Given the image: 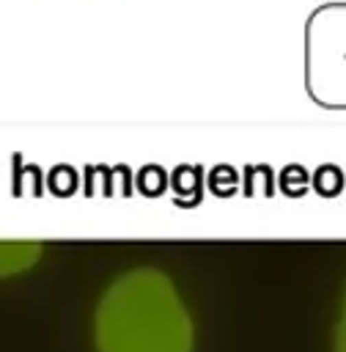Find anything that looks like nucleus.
Segmentation results:
<instances>
[{
	"instance_id": "3",
	"label": "nucleus",
	"mask_w": 346,
	"mask_h": 352,
	"mask_svg": "<svg viewBox=\"0 0 346 352\" xmlns=\"http://www.w3.org/2000/svg\"><path fill=\"white\" fill-rule=\"evenodd\" d=\"M41 256V242L36 239H0V275L25 272Z\"/></svg>"
},
{
	"instance_id": "2",
	"label": "nucleus",
	"mask_w": 346,
	"mask_h": 352,
	"mask_svg": "<svg viewBox=\"0 0 346 352\" xmlns=\"http://www.w3.org/2000/svg\"><path fill=\"white\" fill-rule=\"evenodd\" d=\"M319 14L327 16V25H332V30L324 28L321 22H313L316 25L313 33H319L324 38H332V47L313 44L316 47L313 60H330L332 58V66L321 69V72H313L310 85H313V94L321 104L346 107V6L321 8Z\"/></svg>"
},
{
	"instance_id": "1",
	"label": "nucleus",
	"mask_w": 346,
	"mask_h": 352,
	"mask_svg": "<svg viewBox=\"0 0 346 352\" xmlns=\"http://www.w3.org/2000/svg\"><path fill=\"white\" fill-rule=\"evenodd\" d=\"M93 341L96 352H192L195 327L168 275L132 270L102 294Z\"/></svg>"
},
{
	"instance_id": "4",
	"label": "nucleus",
	"mask_w": 346,
	"mask_h": 352,
	"mask_svg": "<svg viewBox=\"0 0 346 352\" xmlns=\"http://www.w3.org/2000/svg\"><path fill=\"white\" fill-rule=\"evenodd\" d=\"M332 352H346V297H343V305H341V316H338V322H335Z\"/></svg>"
}]
</instances>
